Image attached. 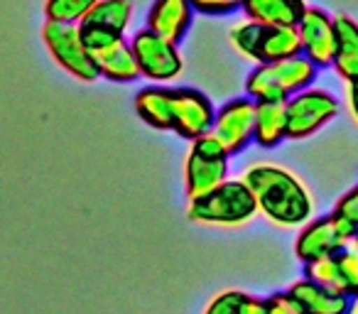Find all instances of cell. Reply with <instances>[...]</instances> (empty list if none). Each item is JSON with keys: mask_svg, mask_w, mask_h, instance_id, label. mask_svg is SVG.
I'll return each mask as SVG.
<instances>
[{"mask_svg": "<svg viewBox=\"0 0 358 314\" xmlns=\"http://www.w3.org/2000/svg\"><path fill=\"white\" fill-rule=\"evenodd\" d=\"M226 180H229V152L224 145L211 133L194 140L185 160V190L189 201L214 192Z\"/></svg>", "mask_w": 358, "mask_h": 314, "instance_id": "5", "label": "cell"}, {"mask_svg": "<svg viewBox=\"0 0 358 314\" xmlns=\"http://www.w3.org/2000/svg\"><path fill=\"white\" fill-rule=\"evenodd\" d=\"M346 314H358V297L351 299V304H348V312Z\"/></svg>", "mask_w": 358, "mask_h": 314, "instance_id": "30", "label": "cell"}, {"mask_svg": "<svg viewBox=\"0 0 358 314\" xmlns=\"http://www.w3.org/2000/svg\"><path fill=\"white\" fill-rule=\"evenodd\" d=\"M42 40L50 50L52 59L69 71L74 79L84 84H94L99 79V71L91 59V52L86 50L84 40L79 35V25H57V22H45L42 25Z\"/></svg>", "mask_w": 358, "mask_h": 314, "instance_id": "9", "label": "cell"}, {"mask_svg": "<svg viewBox=\"0 0 358 314\" xmlns=\"http://www.w3.org/2000/svg\"><path fill=\"white\" fill-rule=\"evenodd\" d=\"M336 27V55H334V71L346 84L358 79V22L348 15L334 17Z\"/></svg>", "mask_w": 358, "mask_h": 314, "instance_id": "18", "label": "cell"}, {"mask_svg": "<svg viewBox=\"0 0 358 314\" xmlns=\"http://www.w3.org/2000/svg\"><path fill=\"white\" fill-rule=\"evenodd\" d=\"M336 263H338V273L343 280V292L348 297H358V243L356 238L346 245L343 250L336 253Z\"/></svg>", "mask_w": 358, "mask_h": 314, "instance_id": "23", "label": "cell"}, {"mask_svg": "<svg viewBox=\"0 0 358 314\" xmlns=\"http://www.w3.org/2000/svg\"><path fill=\"white\" fill-rule=\"evenodd\" d=\"M258 214L253 194L243 180H226L214 192L189 201L187 216L196 224L209 226H241Z\"/></svg>", "mask_w": 358, "mask_h": 314, "instance_id": "3", "label": "cell"}, {"mask_svg": "<svg viewBox=\"0 0 358 314\" xmlns=\"http://www.w3.org/2000/svg\"><path fill=\"white\" fill-rule=\"evenodd\" d=\"M317 66L304 55L275 62V64H255V69L245 79V96L255 104L278 101L285 104L294 94L309 89L317 81Z\"/></svg>", "mask_w": 358, "mask_h": 314, "instance_id": "2", "label": "cell"}, {"mask_svg": "<svg viewBox=\"0 0 358 314\" xmlns=\"http://www.w3.org/2000/svg\"><path fill=\"white\" fill-rule=\"evenodd\" d=\"M299 45H302V55L312 62L317 69L334 64V55H336V27H334V17L322 8H307L297 25Z\"/></svg>", "mask_w": 358, "mask_h": 314, "instance_id": "12", "label": "cell"}, {"mask_svg": "<svg viewBox=\"0 0 358 314\" xmlns=\"http://www.w3.org/2000/svg\"><path fill=\"white\" fill-rule=\"evenodd\" d=\"M245 292L241 290H226V292L216 294L209 302V307L204 309V314H241L243 309Z\"/></svg>", "mask_w": 358, "mask_h": 314, "instance_id": "24", "label": "cell"}, {"mask_svg": "<svg viewBox=\"0 0 358 314\" xmlns=\"http://www.w3.org/2000/svg\"><path fill=\"white\" fill-rule=\"evenodd\" d=\"M356 243H358V236H356Z\"/></svg>", "mask_w": 358, "mask_h": 314, "instance_id": "31", "label": "cell"}, {"mask_svg": "<svg viewBox=\"0 0 358 314\" xmlns=\"http://www.w3.org/2000/svg\"><path fill=\"white\" fill-rule=\"evenodd\" d=\"M138 115L157 130H174V89L172 86H145L135 94Z\"/></svg>", "mask_w": 358, "mask_h": 314, "instance_id": "16", "label": "cell"}, {"mask_svg": "<svg viewBox=\"0 0 358 314\" xmlns=\"http://www.w3.org/2000/svg\"><path fill=\"white\" fill-rule=\"evenodd\" d=\"M285 113H287V140H304L336 118L338 99L331 91L309 86L285 101Z\"/></svg>", "mask_w": 358, "mask_h": 314, "instance_id": "7", "label": "cell"}, {"mask_svg": "<svg viewBox=\"0 0 358 314\" xmlns=\"http://www.w3.org/2000/svg\"><path fill=\"white\" fill-rule=\"evenodd\" d=\"M130 47H133L140 76L150 79L157 86H164L167 81L177 79L185 69V59H182L179 47L157 37L155 32L145 30V27L135 32Z\"/></svg>", "mask_w": 358, "mask_h": 314, "instance_id": "8", "label": "cell"}, {"mask_svg": "<svg viewBox=\"0 0 358 314\" xmlns=\"http://www.w3.org/2000/svg\"><path fill=\"white\" fill-rule=\"evenodd\" d=\"M231 42L241 55L253 59L255 64H275V62L302 55L297 27H275L243 20L231 27Z\"/></svg>", "mask_w": 358, "mask_h": 314, "instance_id": "4", "label": "cell"}, {"mask_svg": "<svg viewBox=\"0 0 358 314\" xmlns=\"http://www.w3.org/2000/svg\"><path fill=\"white\" fill-rule=\"evenodd\" d=\"M346 101H348V110H351L353 120L358 123V79L346 84Z\"/></svg>", "mask_w": 358, "mask_h": 314, "instance_id": "29", "label": "cell"}, {"mask_svg": "<svg viewBox=\"0 0 358 314\" xmlns=\"http://www.w3.org/2000/svg\"><path fill=\"white\" fill-rule=\"evenodd\" d=\"M265 304H268L270 314H302V309L287 297V292L270 294V297H265Z\"/></svg>", "mask_w": 358, "mask_h": 314, "instance_id": "27", "label": "cell"}, {"mask_svg": "<svg viewBox=\"0 0 358 314\" xmlns=\"http://www.w3.org/2000/svg\"><path fill=\"white\" fill-rule=\"evenodd\" d=\"M189 3L194 8V13L209 17H221L243 10V0H189Z\"/></svg>", "mask_w": 358, "mask_h": 314, "instance_id": "25", "label": "cell"}, {"mask_svg": "<svg viewBox=\"0 0 358 314\" xmlns=\"http://www.w3.org/2000/svg\"><path fill=\"white\" fill-rule=\"evenodd\" d=\"M216 108L206 94L189 86H177L174 89V130L179 138L199 140L214 130Z\"/></svg>", "mask_w": 358, "mask_h": 314, "instance_id": "11", "label": "cell"}, {"mask_svg": "<svg viewBox=\"0 0 358 314\" xmlns=\"http://www.w3.org/2000/svg\"><path fill=\"white\" fill-rule=\"evenodd\" d=\"M282 140H287V113H285V104H278V101L255 104L253 143H258L265 150H273Z\"/></svg>", "mask_w": 358, "mask_h": 314, "instance_id": "19", "label": "cell"}, {"mask_svg": "<svg viewBox=\"0 0 358 314\" xmlns=\"http://www.w3.org/2000/svg\"><path fill=\"white\" fill-rule=\"evenodd\" d=\"M211 135L224 145L229 155H236L248 148L255 135V101L248 99V96L226 101L216 110Z\"/></svg>", "mask_w": 358, "mask_h": 314, "instance_id": "10", "label": "cell"}, {"mask_svg": "<svg viewBox=\"0 0 358 314\" xmlns=\"http://www.w3.org/2000/svg\"><path fill=\"white\" fill-rule=\"evenodd\" d=\"M358 236V229L351 226L346 219L336 214L317 216V219L307 221L299 229L297 241H294V255L302 260L304 265L312 260L327 258V255H336L343 250L353 238Z\"/></svg>", "mask_w": 358, "mask_h": 314, "instance_id": "6", "label": "cell"}, {"mask_svg": "<svg viewBox=\"0 0 358 314\" xmlns=\"http://www.w3.org/2000/svg\"><path fill=\"white\" fill-rule=\"evenodd\" d=\"M287 297L302 309V314H346L351 297L343 292H334L309 280H297L289 285Z\"/></svg>", "mask_w": 358, "mask_h": 314, "instance_id": "15", "label": "cell"}, {"mask_svg": "<svg viewBox=\"0 0 358 314\" xmlns=\"http://www.w3.org/2000/svg\"><path fill=\"white\" fill-rule=\"evenodd\" d=\"M241 180L253 194L258 211L282 229H297L314 219V199L294 172L273 162H255Z\"/></svg>", "mask_w": 358, "mask_h": 314, "instance_id": "1", "label": "cell"}, {"mask_svg": "<svg viewBox=\"0 0 358 314\" xmlns=\"http://www.w3.org/2000/svg\"><path fill=\"white\" fill-rule=\"evenodd\" d=\"M334 214L346 219L348 224L358 229V185L351 187L343 197H338L336 206H334Z\"/></svg>", "mask_w": 358, "mask_h": 314, "instance_id": "26", "label": "cell"}, {"mask_svg": "<svg viewBox=\"0 0 358 314\" xmlns=\"http://www.w3.org/2000/svg\"><path fill=\"white\" fill-rule=\"evenodd\" d=\"M99 0H45V22L81 25Z\"/></svg>", "mask_w": 358, "mask_h": 314, "instance_id": "21", "label": "cell"}, {"mask_svg": "<svg viewBox=\"0 0 358 314\" xmlns=\"http://www.w3.org/2000/svg\"><path fill=\"white\" fill-rule=\"evenodd\" d=\"M304 280H309L314 285H322L327 290H334V292H343V280L341 273H338L336 255H327V258L312 260V263L304 265Z\"/></svg>", "mask_w": 358, "mask_h": 314, "instance_id": "22", "label": "cell"}, {"mask_svg": "<svg viewBox=\"0 0 358 314\" xmlns=\"http://www.w3.org/2000/svg\"><path fill=\"white\" fill-rule=\"evenodd\" d=\"M130 20H133V3L130 0H99L84 22L125 37Z\"/></svg>", "mask_w": 358, "mask_h": 314, "instance_id": "20", "label": "cell"}, {"mask_svg": "<svg viewBox=\"0 0 358 314\" xmlns=\"http://www.w3.org/2000/svg\"><path fill=\"white\" fill-rule=\"evenodd\" d=\"M241 314H270V312H268V304H265V299L253 297V294H245Z\"/></svg>", "mask_w": 358, "mask_h": 314, "instance_id": "28", "label": "cell"}, {"mask_svg": "<svg viewBox=\"0 0 358 314\" xmlns=\"http://www.w3.org/2000/svg\"><path fill=\"white\" fill-rule=\"evenodd\" d=\"M194 15L196 13L189 0H155L148 13L145 30L155 32L157 37L179 47V42L185 40L192 22H194Z\"/></svg>", "mask_w": 358, "mask_h": 314, "instance_id": "13", "label": "cell"}, {"mask_svg": "<svg viewBox=\"0 0 358 314\" xmlns=\"http://www.w3.org/2000/svg\"><path fill=\"white\" fill-rule=\"evenodd\" d=\"M307 8L304 0H243L248 20L275 27H297Z\"/></svg>", "mask_w": 358, "mask_h": 314, "instance_id": "17", "label": "cell"}, {"mask_svg": "<svg viewBox=\"0 0 358 314\" xmlns=\"http://www.w3.org/2000/svg\"><path fill=\"white\" fill-rule=\"evenodd\" d=\"M91 59H94V66L99 71V79H108L113 84H133V81L140 79L133 47H130V40H125V37L94 50Z\"/></svg>", "mask_w": 358, "mask_h": 314, "instance_id": "14", "label": "cell"}]
</instances>
